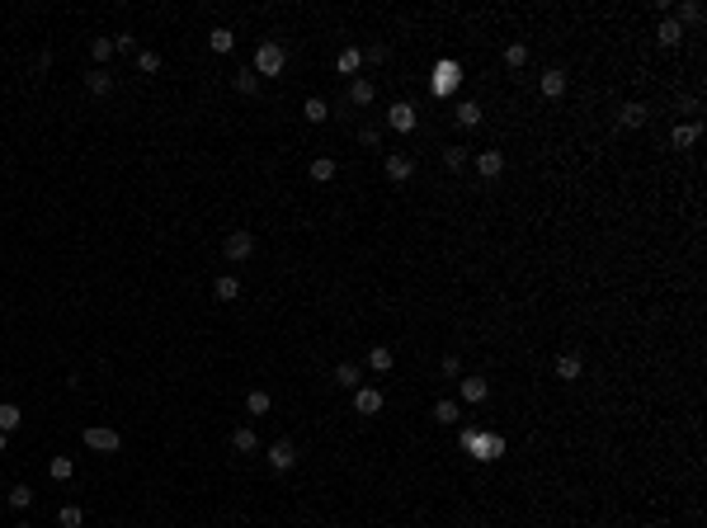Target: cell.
Returning a JSON list of instances; mask_svg holds the SVG:
<instances>
[{
  "instance_id": "cell-1",
  "label": "cell",
  "mask_w": 707,
  "mask_h": 528,
  "mask_svg": "<svg viewBox=\"0 0 707 528\" xmlns=\"http://www.w3.org/2000/svg\"><path fill=\"white\" fill-rule=\"evenodd\" d=\"M283 62H288V53L279 48V43H260V53H255V76H283Z\"/></svg>"
},
{
  "instance_id": "cell-2",
  "label": "cell",
  "mask_w": 707,
  "mask_h": 528,
  "mask_svg": "<svg viewBox=\"0 0 707 528\" xmlns=\"http://www.w3.org/2000/svg\"><path fill=\"white\" fill-rule=\"evenodd\" d=\"M250 250H255V236H250L245 227H236V232H227V241H222V255H227V260H236V264H241V260H250Z\"/></svg>"
},
{
  "instance_id": "cell-3",
  "label": "cell",
  "mask_w": 707,
  "mask_h": 528,
  "mask_svg": "<svg viewBox=\"0 0 707 528\" xmlns=\"http://www.w3.org/2000/svg\"><path fill=\"white\" fill-rule=\"evenodd\" d=\"M118 429H109V424H90L85 429V449H95V453H118Z\"/></svg>"
},
{
  "instance_id": "cell-4",
  "label": "cell",
  "mask_w": 707,
  "mask_h": 528,
  "mask_svg": "<svg viewBox=\"0 0 707 528\" xmlns=\"http://www.w3.org/2000/svg\"><path fill=\"white\" fill-rule=\"evenodd\" d=\"M429 85H434V95H453V90L462 85V66H458V62H439Z\"/></svg>"
},
{
  "instance_id": "cell-5",
  "label": "cell",
  "mask_w": 707,
  "mask_h": 528,
  "mask_svg": "<svg viewBox=\"0 0 707 528\" xmlns=\"http://www.w3.org/2000/svg\"><path fill=\"white\" fill-rule=\"evenodd\" d=\"M264 458H269V467H274V472H292L297 449H292V439H274V444L264 449Z\"/></svg>"
},
{
  "instance_id": "cell-6",
  "label": "cell",
  "mask_w": 707,
  "mask_h": 528,
  "mask_svg": "<svg viewBox=\"0 0 707 528\" xmlns=\"http://www.w3.org/2000/svg\"><path fill=\"white\" fill-rule=\"evenodd\" d=\"M354 411L359 415H377L382 411V392L377 387H354Z\"/></svg>"
},
{
  "instance_id": "cell-7",
  "label": "cell",
  "mask_w": 707,
  "mask_h": 528,
  "mask_svg": "<svg viewBox=\"0 0 707 528\" xmlns=\"http://www.w3.org/2000/svg\"><path fill=\"white\" fill-rule=\"evenodd\" d=\"M467 444L476 449V458H500V453H505V439H500V434H471Z\"/></svg>"
},
{
  "instance_id": "cell-8",
  "label": "cell",
  "mask_w": 707,
  "mask_h": 528,
  "mask_svg": "<svg viewBox=\"0 0 707 528\" xmlns=\"http://www.w3.org/2000/svg\"><path fill=\"white\" fill-rule=\"evenodd\" d=\"M387 123H392L396 132H415V109H411L406 100H401V104H392V109H387Z\"/></svg>"
},
{
  "instance_id": "cell-9",
  "label": "cell",
  "mask_w": 707,
  "mask_h": 528,
  "mask_svg": "<svg viewBox=\"0 0 707 528\" xmlns=\"http://www.w3.org/2000/svg\"><path fill=\"white\" fill-rule=\"evenodd\" d=\"M387 175H392L396 185H401V180H411V175H415V160L406 156V151H392V156H387Z\"/></svg>"
},
{
  "instance_id": "cell-10",
  "label": "cell",
  "mask_w": 707,
  "mask_h": 528,
  "mask_svg": "<svg viewBox=\"0 0 707 528\" xmlns=\"http://www.w3.org/2000/svg\"><path fill=\"white\" fill-rule=\"evenodd\" d=\"M85 85H90V95H100V100H104V95H113V71L95 66V71L85 76Z\"/></svg>"
},
{
  "instance_id": "cell-11",
  "label": "cell",
  "mask_w": 707,
  "mask_h": 528,
  "mask_svg": "<svg viewBox=\"0 0 707 528\" xmlns=\"http://www.w3.org/2000/svg\"><path fill=\"white\" fill-rule=\"evenodd\" d=\"M476 170H481L486 180L505 175V151H481V156H476Z\"/></svg>"
},
{
  "instance_id": "cell-12",
  "label": "cell",
  "mask_w": 707,
  "mask_h": 528,
  "mask_svg": "<svg viewBox=\"0 0 707 528\" xmlns=\"http://www.w3.org/2000/svg\"><path fill=\"white\" fill-rule=\"evenodd\" d=\"M373 95H377V90H373V80H368V76H354V85H349V104L364 109V104H373Z\"/></svg>"
},
{
  "instance_id": "cell-13",
  "label": "cell",
  "mask_w": 707,
  "mask_h": 528,
  "mask_svg": "<svg viewBox=\"0 0 707 528\" xmlns=\"http://www.w3.org/2000/svg\"><path fill=\"white\" fill-rule=\"evenodd\" d=\"M392 364H396V354L387 349V344H373V349H368V368L373 373H387Z\"/></svg>"
},
{
  "instance_id": "cell-14",
  "label": "cell",
  "mask_w": 707,
  "mask_h": 528,
  "mask_svg": "<svg viewBox=\"0 0 707 528\" xmlns=\"http://www.w3.org/2000/svg\"><path fill=\"white\" fill-rule=\"evenodd\" d=\"M232 449H236V453H260V434L241 424V429H236V434H232Z\"/></svg>"
},
{
  "instance_id": "cell-15",
  "label": "cell",
  "mask_w": 707,
  "mask_h": 528,
  "mask_svg": "<svg viewBox=\"0 0 707 528\" xmlns=\"http://www.w3.org/2000/svg\"><path fill=\"white\" fill-rule=\"evenodd\" d=\"M618 118H623V128H641V123L651 118V109H646V104H623V109H618Z\"/></svg>"
},
{
  "instance_id": "cell-16",
  "label": "cell",
  "mask_w": 707,
  "mask_h": 528,
  "mask_svg": "<svg viewBox=\"0 0 707 528\" xmlns=\"http://www.w3.org/2000/svg\"><path fill=\"white\" fill-rule=\"evenodd\" d=\"M19 420H24V411H19L15 401H0V434H10V429H19Z\"/></svg>"
},
{
  "instance_id": "cell-17",
  "label": "cell",
  "mask_w": 707,
  "mask_h": 528,
  "mask_svg": "<svg viewBox=\"0 0 707 528\" xmlns=\"http://www.w3.org/2000/svg\"><path fill=\"white\" fill-rule=\"evenodd\" d=\"M655 38H660V48H675V43L684 38L679 19H660V28H655Z\"/></svg>"
},
{
  "instance_id": "cell-18",
  "label": "cell",
  "mask_w": 707,
  "mask_h": 528,
  "mask_svg": "<svg viewBox=\"0 0 707 528\" xmlns=\"http://www.w3.org/2000/svg\"><path fill=\"white\" fill-rule=\"evenodd\" d=\"M580 368H585V364H580V354H561V359H556V377H566V382H576Z\"/></svg>"
},
{
  "instance_id": "cell-19",
  "label": "cell",
  "mask_w": 707,
  "mask_h": 528,
  "mask_svg": "<svg viewBox=\"0 0 707 528\" xmlns=\"http://www.w3.org/2000/svg\"><path fill=\"white\" fill-rule=\"evenodd\" d=\"M543 95H547V100H561V95H566V71H547V76H543Z\"/></svg>"
},
{
  "instance_id": "cell-20",
  "label": "cell",
  "mask_w": 707,
  "mask_h": 528,
  "mask_svg": "<svg viewBox=\"0 0 707 528\" xmlns=\"http://www.w3.org/2000/svg\"><path fill=\"white\" fill-rule=\"evenodd\" d=\"M703 137V123H675V147H693Z\"/></svg>"
},
{
  "instance_id": "cell-21",
  "label": "cell",
  "mask_w": 707,
  "mask_h": 528,
  "mask_svg": "<svg viewBox=\"0 0 707 528\" xmlns=\"http://www.w3.org/2000/svg\"><path fill=\"white\" fill-rule=\"evenodd\" d=\"M212 292H217V302H236V297H241V283H236L232 274H222V279L212 283Z\"/></svg>"
},
{
  "instance_id": "cell-22",
  "label": "cell",
  "mask_w": 707,
  "mask_h": 528,
  "mask_svg": "<svg viewBox=\"0 0 707 528\" xmlns=\"http://www.w3.org/2000/svg\"><path fill=\"white\" fill-rule=\"evenodd\" d=\"M208 48H212V53H232V48H236L232 28H212V33H208Z\"/></svg>"
},
{
  "instance_id": "cell-23",
  "label": "cell",
  "mask_w": 707,
  "mask_h": 528,
  "mask_svg": "<svg viewBox=\"0 0 707 528\" xmlns=\"http://www.w3.org/2000/svg\"><path fill=\"white\" fill-rule=\"evenodd\" d=\"M335 382H340V387H349V392H354V387H359V382H364V373L354 368V364H340V368H335Z\"/></svg>"
},
{
  "instance_id": "cell-24",
  "label": "cell",
  "mask_w": 707,
  "mask_h": 528,
  "mask_svg": "<svg viewBox=\"0 0 707 528\" xmlns=\"http://www.w3.org/2000/svg\"><path fill=\"white\" fill-rule=\"evenodd\" d=\"M302 113H307V123H326V118H330V104H326V100H307Z\"/></svg>"
},
{
  "instance_id": "cell-25",
  "label": "cell",
  "mask_w": 707,
  "mask_h": 528,
  "mask_svg": "<svg viewBox=\"0 0 707 528\" xmlns=\"http://www.w3.org/2000/svg\"><path fill=\"white\" fill-rule=\"evenodd\" d=\"M458 123H462V128H476V123H481V104L462 100V104H458Z\"/></svg>"
},
{
  "instance_id": "cell-26",
  "label": "cell",
  "mask_w": 707,
  "mask_h": 528,
  "mask_svg": "<svg viewBox=\"0 0 707 528\" xmlns=\"http://www.w3.org/2000/svg\"><path fill=\"white\" fill-rule=\"evenodd\" d=\"M312 180H316V185H326V180H335V160H330V156L312 160Z\"/></svg>"
},
{
  "instance_id": "cell-27",
  "label": "cell",
  "mask_w": 707,
  "mask_h": 528,
  "mask_svg": "<svg viewBox=\"0 0 707 528\" xmlns=\"http://www.w3.org/2000/svg\"><path fill=\"white\" fill-rule=\"evenodd\" d=\"M359 62H364V53H359V48H344V53H340V62H335V66H340L344 76H354V71H359Z\"/></svg>"
},
{
  "instance_id": "cell-28",
  "label": "cell",
  "mask_w": 707,
  "mask_h": 528,
  "mask_svg": "<svg viewBox=\"0 0 707 528\" xmlns=\"http://www.w3.org/2000/svg\"><path fill=\"white\" fill-rule=\"evenodd\" d=\"M486 392H491L486 377H467V382H462V396H467V401H486Z\"/></svg>"
},
{
  "instance_id": "cell-29",
  "label": "cell",
  "mask_w": 707,
  "mask_h": 528,
  "mask_svg": "<svg viewBox=\"0 0 707 528\" xmlns=\"http://www.w3.org/2000/svg\"><path fill=\"white\" fill-rule=\"evenodd\" d=\"M236 90H241V95H255V90H260V76H255V66H250V71H236Z\"/></svg>"
},
{
  "instance_id": "cell-30",
  "label": "cell",
  "mask_w": 707,
  "mask_h": 528,
  "mask_svg": "<svg viewBox=\"0 0 707 528\" xmlns=\"http://www.w3.org/2000/svg\"><path fill=\"white\" fill-rule=\"evenodd\" d=\"M528 62V43H509L505 48V66H524Z\"/></svg>"
},
{
  "instance_id": "cell-31",
  "label": "cell",
  "mask_w": 707,
  "mask_h": 528,
  "mask_svg": "<svg viewBox=\"0 0 707 528\" xmlns=\"http://www.w3.org/2000/svg\"><path fill=\"white\" fill-rule=\"evenodd\" d=\"M245 411L250 415H269V392H250L245 396Z\"/></svg>"
},
{
  "instance_id": "cell-32",
  "label": "cell",
  "mask_w": 707,
  "mask_h": 528,
  "mask_svg": "<svg viewBox=\"0 0 707 528\" xmlns=\"http://www.w3.org/2000/svg\"><path fill=\"white\" fill-rule=\"evenodd\" d=\"M48 472H53V481H71L76 462H71V458H53V467H48Z\"/></svg>"
},
{
  "instance_id": "cell-33",
  "label": "cell",
  "mask_w": 707,
  "mask_h": 528,
  "mask_svg": "<svg viewBox=\"0 0 707 528\" xmlns=\"http://www.w3.org/2000/svg\"><path fill=\"white\" fill-rule=\"evenodd\" d=\"M57 519H62L66 528H80V519H85V514H80V505H62V509H57Z\"/></svg>"
},
{
  "instance_id": "cell-34",
  "label": "cell",
  "mask_w": 707,
  "mask_h": 528,
  "mask_svg": "<svg viewBox=\"0 0 707 528\" xmlns=\"http://www.w3.org/2000/svg\"><path fill=\"white\" fill-rule=\"evenodd\" d=\"M444 165H448V170H462V165H467V151H462V147H448V151H444Z\"/></svg>"
},
{
  "instance_id": "cell-35",
  "label": "cell",
  "mask_w": 707,
  "mask_h": 528,
  "mask_svg": "<svg viewBox=\"0 0 707 528\" xmlns=\"http://www.w3.org/2000/svg\"><path fill=\"white\" fill-rule=\"evenodd\" d=\"M434 420H439V424H453V420H458V406H453V401H439V406H434Z\"/></svg>"
},
{
  "instance_id": "cell-36",
  "label": "cell",
  "mask_w": 707,
  "mask_h": 528,
  "mask_svg": "<svg viewBox=\"0 0 707 528\" xmlns=\"http://www.w3.org/2000/svg\"><path fill=\"white\" fill-rule=\"evenodd\" d=\"M90 53H95V62H109V57H113V38H95Z\"/></svg>"
},
{
  "instance_id": "cell-37",
  "label": "cell",
  "mask_w": 707,
  "mask_h": 528,
  "mask_svg": "<svg viewBox=\"0 0 707 528\" xmlns=\"http://www.w3.org/2000/svg\"><path fill=\"white\" fill-rule=\"evenodd\" d=\"M10 505H15V509H28V505H33V491H28V486H15V491H10Z\"/></svg>"
},
{
  "instance_id": "cell-38",
  "label": "cell",
  "mask_w": 707,
  "mask_h": 528,
  "mask_svg": "<svg viewBox=\"0 0 707 528\" xmlns=\"http://www.w3.org/2000/svg\"><path fill=\"white\" fill-rule=\"evenodd\" d=\"M137 66H142L147 76H156V71H160V57L156 53H137Z\"/></svg>"
},
{
  "instance_id": "cell-39",
  "label": "cell",
  "mask_w": 707,
  "mask_h": 528,
  "mask_svg": "<svg viewBox=\"0 0 707 528\" xmlns=\"http://www.w3.org/2000/svg\"><path fill=\"white\" fill-rule=\"evenodd\" d=\"M679 15H684V19H688V24H698V19H703V10H698L693 0H688V5H679Z\"/></svg>"
},
{
  "instance_id": "cell-40",
  "label": "cell",
  "mask_w": 707,
  "mask_h": 528,
  "mask_svg": "<svg viewBox=\"0 0 707 528\" xmlns=\"http://www.w3.org/2000/svg\"><path fill=\"white\" fill-rule=\"evenodd\" d=\"M364 57H368V62H387V43H373Z\"/></svg>"
},
{
  "instance_id": "cell-41",
  "label": "cell",
  "mask_w": 707,
  "mask_h": 528,
  "mask_svg": "<svg viewBox=\"0 0 707 528\" xmlns=\"http://www.w3.org/2000/svg\"><path fill=\"white\" fill-rule=\"evenodd\" d=\"M444 373H448V377H458V373H462V359H458V354H448V359H444Z\"/></svg>"
},
{
  "instance_id": "cell-42",
  "label": "cell",
  "mask_w": 707,
  "mask_h": 528,
  "mask_svg": "<svg viewBox=\"0 0 707 528\" xmlns=\"http://www.w3.org/2000/svg\"><path fill=\"white\" fill-rule=\"evenodd\" d=\"M113 48H123V53H132V48H137V38H132V33H118V38H113Z\"/></svg>"
},
{
  "instance_id": "cell-43",
  "label": "cell",
  "mask_w": 707,
  "mask_h": 528,
  "mask_svg": "<svg viewBox=\"0 0 707 528\" xmlns=\"http://www.w3.org/2000/svg\"><path fill=\"white\" fill-rule=\"evenodd\" d=\"M0 453H5V434H0Z\"/></svg>"
},
{
  "instance_id": "cell-44",
  "label": "cell",
  "mask_w": 707,
  "mask_h": 528,
  "mask_svg": "<svg viewBox=\"0 0 707 528\" xmlns=\"http://www.w3.org/2000/svg\"><path fill=\"white\" fill-rule=\"evenodd\" d=\"M15 528H28V524H15Z\"/></svg>"
}]
</instances>
